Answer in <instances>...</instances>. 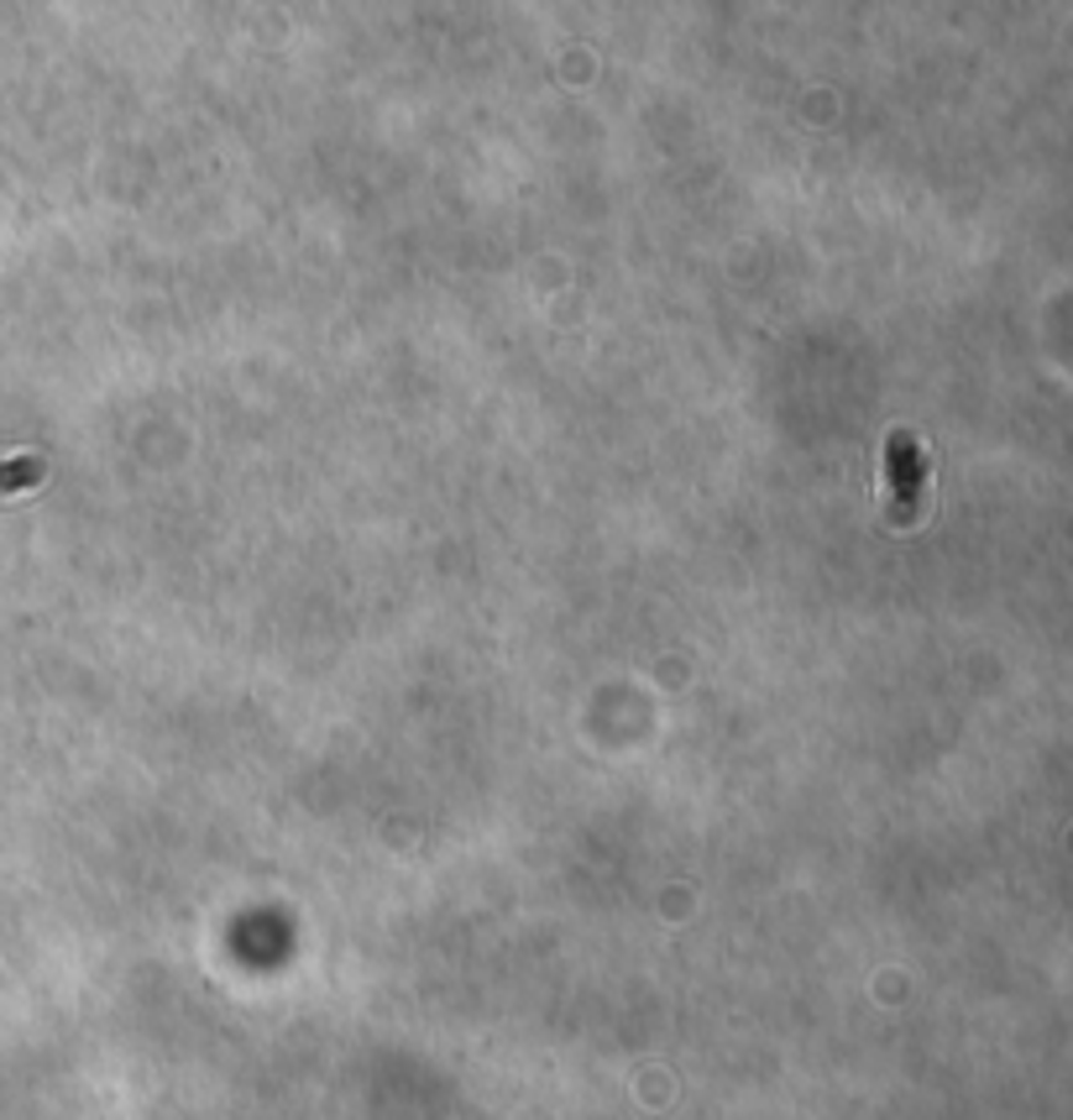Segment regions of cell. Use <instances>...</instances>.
Segmentation results:
<instances>
[{"instance_id": "1", "label": "cell", "mask_w": 1073, "mask_h": 1120, "mask_svg": "<svg viewBox=\"0 0 1073 1120\" xmlns=\"http://www.w3.org/2000/svg\"><path fill=\"white\" fill-rule=\"evenodd\" d=\"M890 472H896V493H901V503L916 498V487H922V472H916V440L896 435V446H890Z\"/></svg>"}]
</instances>
